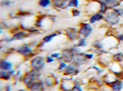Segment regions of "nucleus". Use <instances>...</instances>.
<instances>
[{
  "mask_svg": "<svg viewBox=\"0 0 123 91\" xmlns=\"http://www.w3.org/2000/svg\"><path fill=\"white\" fill-rule=\"evenodd\" d=\"M104 20L109 26H116L120 22V17L114 9H108L104 14Z\"/></svg>",
  "mask_w": 123,
  "mask_h": 91,
  "instance_id": "obj_1",
  "label": "nucleus"
},
{
  "mask_svg": "<svg viewBox=\"0 0 123 91\" xmlns=\"http://www.w3.org/2000/svg\"><path fill=\"white\" fill-rule=\"evenodd\" d=\"M45 64H46V61L43 56L36 55V56L32 57L31 59L30 67H31V69H35V70L42 71L45 66Z\"/></svg>",
  "mask_w": 123,
  "mask_h": 91,
  "instance_id": "obj_2",
  "label": "nucleus"
},
{
  "mask_svg": "<svg viewBox=\"0 0 123 91\" xmlns=\"http://www.w3.org/2000/svg\"><path fill=\"white\" fill-rule=\"evenodd\" d=\"M78 30H79L80 37L85 38V39L89 38V36H91V34L92 33V27L89 22L88 23H85V22L80 23V28Z\"/></svg>",
  "mask_w": 123,
  "mask_h": 91,
  "instance_id": "obj_3",
  "label": "nucleus"
},
{
  "mask_svg": "<svg viewBox=\"0 0 123 91\" xmlns=\"http://www.w3.org/2000/svg\"><path fill=\"white\" fill-rule=\"evenodd\" d=\"M31 34L30 32H28L27 30H20L19 31L16 32L13 34L12 38L10 40H4L6 41V43H11V42H14V41H20V40H24L26 38L30 37Z\"/></svg>",
  "mask_w": 123,
  "mask_h": 91,
  "instance_id": "obj_4",
  "label": "nucleus"
},
{
  "mask_svg": "<svg viewBox=\"0 0 123 91\" xmlns=\"http://www.w3.org/2000/svg\"><path fill=\"white\" fill-rule=\"evenodd\" d=\"M80 72V67L77 64H75L74 63L68 64V66L65 68V70L63 71L64 75H77Z\"/></svg>",
  "mask_w": 123,
  "mask_h": 91,
  "instance_id": "obj_5",
  "label": "nucleus"
},
{
  "mask_svg": "<svg viewBox=\"0 0 123 91\" xmlns=\"http://www.w3.org/2000/svg\"><path fill=\"white\" fill-rule=\"evenodd\" d=\"M65 34L68 37V39L71 42H75L80 39V33H79V30L75 29V28H68L65 30Z\"/></svg>",
  "mask_w": 123,
  "mask_h": 91,
  "instance_id": "obj_6",
  "label": "nucleus"
},
{
  "mask_svg": "<svg viewBox=\"0 0 123 91\" xmlns=\"http://www.w3.org/2000/svg\"><path fill=\"white\" fill-rule=\"evenodd\" d=\"M16 52L18 53V54L22 55L26 58H29L32 55V48H31V45H20L18 48L16 49Z\"/></svg>",
  "mask_w": 123,
  "mask_h": 91,
  "instance_id": "obj_7",
  "label": "nucleus"
},
{
  "mask_svg": "<svg viewBox=\"0 0 123 91\" xmlns=\"http://www.w3.org/2000/svg\"><path fill=\"white\" fill-rule=\"evenodd\" d=\"M88 58L86 57V53H79V54H76L73 57V62L75 64H77L79 67H80L81 65L85 64L87 62H88Z\"/></svg>",
  "mask_w": 123,
  "mask_h": 91,
  "instance_id": "obj_8",
  "label": "nucleus"
},
{
  "mask_svg": "<svg viewBox=\"0 0 123 91\" xmlns=\"http://www.w3.org/2000/svg\"><path fill=\"white\" fill-rule=\"evenodd\" d=\"M75 54L73 53V51L71 50V48L64 49L61 52V56L63 58V62L67 63V64H70L73 62V57Z\"/></svg>",
  "mask_w": 123,
  "mask_h": 91,
  "instance_id": "obj_9",
  "label": "nucleus"
},
{
  "mask_svg": "<svg viewBox=\"0 0 123 91\" xmlns=\"http://www.w3.org/2000/svg\"><path fill=\"white\" fill-rule=\"evenodd\" d=\"M25 75H27L29 78H31L33 82L37 81V80H40L41 76H42V72L39 71V70H35V69H31L29 71H27L24 74Z\"/></svg>",
  "mask_w": 123,
  "mask_h": 91,
  "instance_id": "obj_10",
  "label": "nucleus"
},
{
  "mask_svg": "<svg viewBox=\"0 0 123 91\" xmlns=\"http://www.w3.org/2000/svg\"><path fill=\"white\" fill-rule=\"evenodd\" d=\"M30 91H44L45 90V85L43 83V81L42 80H37L34 81L31 86L29 87Z\"/></svg>",
  "mask_w": 123,
  "mask_h": 91,
  "instance_id": "obj_11",
  "label": "nucleus"
},
{
  "mask_svg": "<svg viewBox=\"0 0 123 91\" xmlns=\"http://www.w3.org/2000/svg\"><path fill=\"white\" fill-rule=\"evenodd\" d=\"M111 91H121L123 88V82L120 79H116L109 83Z\"/></svg>",
  "mask_w": 123,
  "mask_h": 91,
  "instance_id": "obj_12",
  "label": "nucleus"
},
{
  "mask_svg": "<svg viewBox=\"0 0 123 91\" xmlns=\"http://www.w3.org/2000/svg\"><path fill=\"white\" fill-rule=\"evenodd\" d=\"M13 69V64L6 59H1L0 61V70L4 71H9Z\"/></svg>",
  "mask_w": 123,
  "mask_h": 91,
  "instance_id": "obj_13",
  "label": "nucleus"
},
{
  "mask_svg": "<svg viewBox=\"0 0 123 91\" xmlns=\"http://www.w3.org/2000/svg\"><path fill=\"white\" fill-rule=\"evenodd\" d=\"M103 19H104V15L99 12H96L94 13V14H92V16L90 17V18L88 19V21H89L90 24H94V23H96L98 21H101Z\"/></svg>",
  "mask_w": 123,
  "mask_h": 91,
  "instance_id": "obj_14",
  "label": "nucleus"
},
{
  "mask_svg": "<svg viewBox=\"0 0 123 91\" xmlns=\"http://www.w3.org/2000/svg\"><path fill=\"white\" fill-rule=\"evenodd\" d=\"M43 83L46 87H53L55 84V76L54 75H47L43 79Z\"/></svg>",
  "mask_w": 123,
  "mask_h": 91,
  "instance_id": "obj_15",
  "label": "nucleus"
},
{
  "mask_svg": "<svg viewBox=\"0 0 123 91\" xmlns=\"http://www.w3.org/2000/svg\"><path fill=\"white\" fill-rule=\"evenodd\" d=\"M61 33L62 32L60 31V30H57V32H53V33H51V34H49V35H46V36L43 37V42H44L45 43H50V42L53 41V39H54L55 37H56L57 35H59V34H61Z\"/></svg>",
  "mask_w": 123,
  "mask_h": 91,
  "instance_id": "obj_16",
  "label": "nucleus"
},
{
  "mask_svg": "<svg viewBox=\"0 0 123 91\" xmlns=\"http://www.w3.org/2000/svg\"><path fill=\"white\" fill-rule=\"evenodd\" d=\"M45 18H47V16H44V15L43 16H38L36 20H35V22H34V27L37 28V29H41L43 27V20Z\"/></svg>",
  "mask_w": 123,
  "mask_h": 91,
  "instance_id": "obj_17",
  "label": "nucleus"
},
{
  "mask_svg": "<svg viewBox=\"0 0 123 91\" xmlns=\"http://www.w3.org/2000/svg\"><path fill=\"white\" fill-rule=\"evenodd\" d=\"M112 61H113V63H117V64L123 63V53H117V54H113Z\"/></svg>",
  "mask_w": 123,
  "mask_h": 91,
  "instance_id": "obj_18",
  "label": "nucleus"
},
{
  "mask_svg": "<svg viewBox=\"0 0 123 91\" xmlns=\"http://www.w3.org/2000/svg\"><path fill=\"white\" fill-rule=\"evenodd\" d=\"M0 78L2 80H5V81H7V80H10L12 78L11 75H9L7 74V71H4V70H0Z\"/></svg>",
  "mask_w": 123,
  "mask_h": 91,
  "instance_id": "obj_19",
  "label": "nucleus"
},
{
  "mask_svg": "<svg viewBox=\"0 0 123 91\" xmlns=\"http://www.w3.org/2000/svg\"><path fill=\"white\" fill-rule=\"evenodd\" d=\"M51 4H52V0H39V2H38V5L43 8L49 6Z\"/></svg>",
  "mask_w": 123,
  "mask_h": 91,
  "instance_id": "obj_20",
  "label": "nucleus"
},
{
  "mask_svg": "<svg viewBox=\"0 0 123 91\" xmlns=\"http://www.w3.org/2000/svg\"><path fill=\"white\" fill-rule=\"evenodd\" d=\"M92 46L93 48H95L96 50H100V49H103L104 48V44L101 41H94L92 43Z\"/></svg>",
  "mask_w": 123,
  "mask_h": 91,
  "instance_id": "obj_21",
  "label": "nucleus"
},
{
  "mask_svg": "<svg viewBox=\"0 0 123 91\" xmlns=\"http://www.w3.org/2000/svg\"><path fill=\"white\" fill-rule=\"evenodd\" d=\"M78 43H77V44H75L76 46H78V47H85L87 45V43H86V39L85 38H80V39H79L78 41H77Z\"/></svg>",
  "mask_w": 123,
  "mask_h": 91,
  "instance_id": "obj_22",
  "label": "nucleus"
},
{
  "mask_svg": "<svg viewBox=\"0 0 123 91\" xmlns=\"http://www.w3.org/2000/svg\"><path fill=\"white\" fill-rule=\"evenodd\" d=\"M108 9H109V7L106 6V5H105V4H100V3H99V10H98L99 13H101V14L104 15Z\"/></svg>",
  "mask_w": 123,
  "mask_h": 91,
  "instance_id": "obj_23",
  "label": "nucleus"
},
{
  "mask_svg": "<svg viewBox=\"0 0 123 91\" xmlns=\"http://www.w3.org/2000/svg\"><path fill=\"white\" fill-rule=\"evenodd\" d=\"M69 8V0H62L59 6V9H67Z\"/></svg>",
  "mask_w": 123,
  "mask_h": 91,
  "instance_id": "obj_24",
  "label": "nucleus"
},
{
  "mask_svg": "<svg viewBox=\"0 0 123 91\" xmlns=\"http://www.w3.org/2000/svg\"><path fill=\"white\" fill-rule=\"evenodd\" d=\"M14 3V1H11V0H2L0 5L2 7H7V6H10Z\"/></svg>",
  "mask_w": 123,
  "mask_h": 91,
  "instance_id": "obj_25",
  "label": "nucleus"
},
{
  "mask_svg": "<svg viewBox=\"0 0 123 91\" xmlns=\"http://www.w3.org/2000/svg\"><path fill=\"white\" fill-rule=\"evenodd\" d=\"M80 5L79 0H69V7L72 8H77Z\"/></svg>",
  "mask_w": 123,
  "mask_h": 91,
  "instance_id": "obj_26",
  "label": "nucleus"
},
{
  "mask_svg": "<svg viewBox=\"0 0 123 91\" xmlns=\"http://www.w3.org/2000/svg\"><path fill=\"white\" fill-rule=\"evenodd\" d=\"M67 66H68V64H67V63H65V62H60V63H59V66L57 68V71H58V72H63Z\"/></svg>",
  "mask_w": 123,
  "mask_h": 91,
  "instance_id": "obj_27",
  "label": "nucleus"
},
{
  "mask_svg": "<svg viewBox=\"0 0 123 91\" xmlns=\"http://www.w3.org/2000/svg\"><path fill=\"white\" fill-rule=\"evenodd\" d=\"M81 12H80L79 9H77V8H72L71 9V15H72V17L74 18H77V17H80Z\"/></svg>",
  "mask_w": 123,
  "mask_h": 91,
  "instance_id": "obj_28",
  "label": "nucleus"
},
{
  "mask_svg": "<svg viewBox=\"0 0 123 91\" xmlns=\"http://www.w3.org/2000/svg\"><path fill=\"white\" fill-rule=\"evenodd\" d=\"M62 0H52V6L55 8H59V6L61 4Z\"/></svg>",
  "mask_w": 123,
  "mask_h": 91,
  "instance_id": "obj_29",
  "label": "nucleus"
},
{
  "mask_svg": "<svg viewBox=\"0 0 123 91\" xmlns=\"http://www.w3.org/2000/svg\"><path fill=\"white\" fill-rule=\"evenodd\" d=\"M68 91H83L81 86H73Z\"/></svg>",
  "mask_w": 123,
  "mask_h": 91,
  "instance_id": "obj_30",
  "label": "nucleus"
},
{
  "mask_svg": "<svg viewBox=\"0 0 123 91\" xmlns=\"http://www.w3.org/2000/svg\"><path fill=\"white\" fill-rule=\"evenodd\" d=\"M114 10L117 13V15H118L119 17H122V16H123V7H121V6H118V7H117V8H115Z\"/></svg>",
  "mask_w": 123,
  "mask_h": 91,
  "instance_id": "obj_31",
  "label": "nucleus"
},
{
  "mask_svg": "<svg viewBox=\"0 0 123 91\" xmlns=\"http://www.w3.org/2000/svg\"><path fill=\"white\" fill-rule=\"evenodd\" d=\"M45 61H46V64H51V63L55 62V58H53L51 55H47L45 57Z\"/></svg>",
  "mask_w": 123,
  "mask_h": 91,
  "instance_id": "obj_32",
  "label": "nucleus"
},
{
  "mask_svg": "<svg viewBox=\"0 0 123 91\" xmlns=\"http://www.w3.org/2000/svg\"><path fill=\"white\" fill-rule=\"evenodd\" d=\"M50 55H51L53 58L57 59L58 57H60V56H61V53H53V54H51Z\"/></svg>",
  "mask_w": 123,
  "mask_h": 91,
  "instance_id": "obj_33",
  "label": "nucleus"
},
{
  "mask_svg": "<svg viewBox=\"0 0 123 91\" xmlns=\"http://www.w3.org/2000/svg\"><path fill=\"white\" fill-rule=\"evenodd\" d=\"M73 85L74 86H81V81L79 80V79H74Z\"/></svg>",
  "mask_w": 123,
  "mask_h": 91,
  "instance_id": "obj_34",
  "label": "nucleus"
},
{
  "mask_svg": "<svg viewBox=\"0 0 123 91\" xmlns=\"http://www.w3.org/2000/svg\"><path fill=\"white\" fill-rule=\"evenodd\" d=\"M97 2L100 3V4H105L106 6H108V2H109V0H97Z\"/></svg>",
  "mask_w": 123,
  "mask_h": 91,
  "instance_id": "obj_35",
  "label": "nucleus"
},
{
  "mask_svg": "<svg viewBox=\"0 0 123 91\" xmlns=\"http://www.w3.org/2000/svg\"><path fill=\"white\" fill-rule=\"evenodd\" d=\"M7 74H8L9 75H11V76H14V75H16V70H14V69H11V70L7 71Z\"/></svg>",
  "mask_w": 123,
  "mask_h": 91,
  "instance_id": "obj_36",
  "label": "nucleus"
},
{
  "mask_svg": "<svg viewBox=\"0 0 123 91\" xmlns=\"http://www.w3.org/2000/svg\"><path fill=\"white\" fill-rule=\"evenodd\" d=\"M116 38H117V40L118 41V42H123V33H121V34H118Z\"/></svg>",
  "mask_w": 123,
  "mask_h": 91,
  "instance_id": "obj_37",
  "label": "nucleus"
},
{
  "mask_svg": "<svg viewBox=\"0 0 123 91\" xmlns=\"http://www.w3.org/2000/svg\"><path fill=\"white\" fill-rule=\"evenodd\" d=\"M5 91H11V85H9V84L6 85V86H5Z\"/></svg>",
  "mask_w": 123,
  "mask_h": 91,
  "instance_id": "obj_38",
  "label": "nucleus"
},
{
  "mask_svg": "<svg viewBox=\"0 0 123 91\" xmlns=\"http://www.w3.org/2000/svg\"><path fill=\"white\" fill-rule=\"evenodd\" d=\"M86 57L88 58V60L90 61L93 58V54H86Z\"/></svg>",
  "mask_w": 123,
  "mask_h": 91,
  "instance_id": "obj_39",
  "label": "nucleus"
},
{
  "mask_svg": "<svg viewBox=\"0 0 123 91\" xmlns=\"http://www.w3.org/2000/svg\"><path fill=\"white\" fill-rule=\"evenodd\" d=\"M120 67H121V70H122V72H123V63L120 64Z\"/></svg>",
  "mask_w": 123,
  "mask_h": 91,
  "instance_id": "obj_40",
  "label": "nucleus"
},
{
  "mask_svg": "<svg viewBox=\"0 0 123 91\" xmlns=\"http://www.w3.org/2000/svg\"><path fill=\"white\" fill-rule=\"evenodd\" d=\"M18 91H27V89H18Z\"/></svg>",
  "mask_w": 123,
  "mask_h": 91,
  "instance_id": "obj_41",
  "label": "nucleus"
}]
</instances>
